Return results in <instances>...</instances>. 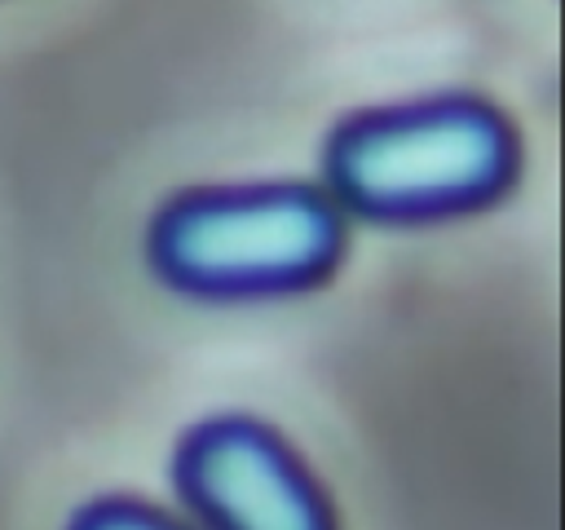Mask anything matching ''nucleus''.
<instances>
[{"label": "nucleus", "mask_w": 565, "mask_h": 530, "mask_svg": "<svg viewBox=\"0 0 565 530\" xmlns=\"http://www.w3.org/2000/svg\"><path fill=\"white\" fill-rule=\"evenodd\" d=\"M516 137L481 97H428L362 110L322 146L327 194L366 221H433L508 190Z\"/></svg>", "instance_id": "f257e3e1"}, {"label": "nucleus", "mask_w": 565, "mask_h": 530, "mask_svg": "<svg viewBox=\"0 0 565 530\" xmlns=\"http://www.w3.org/2000/svg\"><path fill=\"white\" fill-rule=\"evenodd\" d=\"M344 247V212L318 186L265 181L168 199L146 234L154 274L203 300L305 292L331 274Z\"/></svg>", "instance_id": "f03ea898"}, {"label": "nucleus", "mask_w": 565, "mask_h": 530, "mask_svg": "<svg viewBox=\"0 0 565 530\" xmlns=\"http://www.w3.org/2000/svg\"><path fill=\"white\" fill-rule=\"evenodd\" d=\"M172 477L199 530H335L291 446L247 415L194 424L172 455Z\"/></svg>", "instance_id": "7ed1b4c3"}, {"label": "nucleus", "mask_w": 565, "mask_h": 530, "mask_svg": "<svg viewBox=\"0 0 565 530\" xmlns=\"http://www.w3.org/2000/svg\"><path fill=\"white\" fill-rule=\"evenodd\" d=\"M66 530H194V526L141 499H97L79 508Z\"/></svg>", "instance_id": "20e7f679"}]
</instances>
